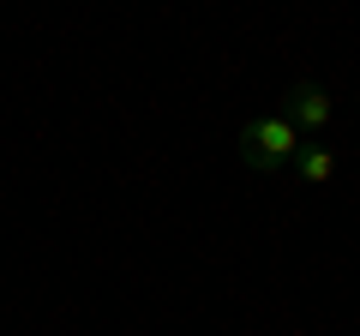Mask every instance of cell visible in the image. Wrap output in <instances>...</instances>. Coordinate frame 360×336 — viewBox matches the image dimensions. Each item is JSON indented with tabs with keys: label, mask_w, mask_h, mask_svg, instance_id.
<instances>
[{
	"label": "cell",
	"mask_w": 360,
	"mask_h": 336,
	"mask_svg": "<svg viewBox=\"0 0 360 336\" xmlns=\"http://www.w3.org/2000/svg\"><path fill=\"white\" fill-rule=\"evenodd\" d=\"M283 115L295 120L300 132H324L330 127V96H324V84H312V78H300V84H288V96H283Z\"/></svg>",
	"instance_id": "7a4b0ae2"
},
{
	"label": "cell",
	"mask_w": 360,
	"mask_h": 336,
	"mask_svg": "<svg viewBox=\"0 0 360 336\" xmlns=\"http://www.w3.org/2000/svg\"><path fill=\"white\" fill-rule=\"evenodd\" d=\"M300 150V127L288 115H258L240 127V162L258 168V174H276V168H288Z\"/></svg>",
	"instance_id": "6da1fadb"
},
{
	"label": "cell",
	"mask_w": 360,
	"mask_h": 336,
	"mask_svg": "<svg viewBox=\"0 0 360 336\" xmlns=\"http://www.w3.org/2000/svg\"><path fill=\"white\" fill-rule=\"evenodd\" d=\"M295 168H300V181H307V186H330L336 150H324V144H300V150H295Z\"/></svg>",
	"instance_id": "3957f363"
}]
</instances>
